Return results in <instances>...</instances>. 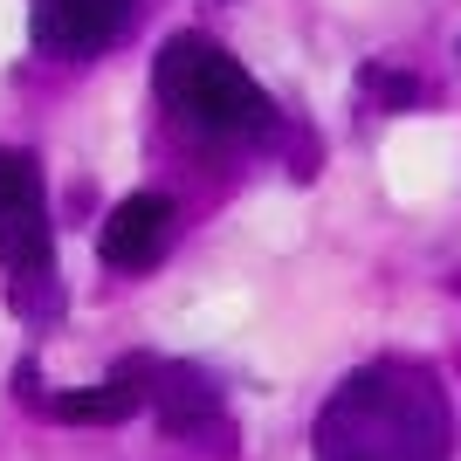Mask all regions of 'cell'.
<instances>
[{
  "label": "cell",
  "mask_w": 461,
  "mask_h": 461,
  "mask_svg": "<svg viewBox=\"0 0 461 461\" xmlns=\"http://www.w3.org/2000/svg\"><path fill=\"white\" fill-rule=\"evenodd\" d=\"M317 461H447V406L427 372L372 366L330 393Z\"/></svg>",
  "instance_id": "obj_1"
},
{
  "label": "cell",
  "mask_w": 461,
  "mask_h": 461,
  "mask_svg": "<svg viewBox=\"0 0 461 461\" xmlns=\"http://www.w3.org/2000/svg\"><path fill=\"white\" fill-rule=\"evenodd\" d=\"M158 96L207 138H249L269 124V96L207 35H173L158 49Z\"/></svg>",
  "instance_id": "obj_2"
},
{
  "label": "cell",
  "mask_w": 461,
  "mask_h": 461,
  "mask_svg": "<svg viewBox=\"0 0 461 461\" xmlns=\"http://www.w3.org/2000/svg\"><path fill=\"white\" fill-rule=\"evenodd\" d=\"M0 262L14 283V303L28 310L35 289L56 276V241H49V200H41V173L28 152L0 145Z\"/></svg>",
  "instance_id": "obj_3"
},
{
  "label": "cell",
  "mask_w": 461,
  "mask_h": 461,
  "mask_svg": "<svg viewBox=\"0 0 461 461\" xmlns=\"http://www.w3.org/2000/svg\"><path fill=\"white\" fill-rule=\"evenodd\" d=\"M124 14L131 0H35V49L62 62L104 56L124 35Z\"/></svg>",
  "instance_id": "obj_4"
},
{
  "label": "cell",
  "mask_w": 461,
  "mask_h": 461,
  "mask_svg": "<svg viewBox=\"0 0 461 461\" xmlns=\"http://www.w3.org/2000/svg\"><path fill=\"white\" fill-rule=\"evenodd\" d=\"M173 241V200L166 193H131V200H117V213L104 221V262L111 269H152L158 255Z\"/></svg>",
  "instance_id": "obj_5"
},
{
  "label": "cell",
  "mask_w": 461,
  "mask_h": 461,
  "mask_svg": "<svg viewBox=\"0 0 461 461\" xmlns=\"http://www.w3.org/2000/svg\"><path fill=\"white\" fill-rule=\"evenodd\" d=\"M131 413H138V385H131L124 366L104 385H90V393H62L56 400V420H90V427H117V420H131Z\"/></svg>",
  "instance_id": "obj_6"
}]
</instances>
